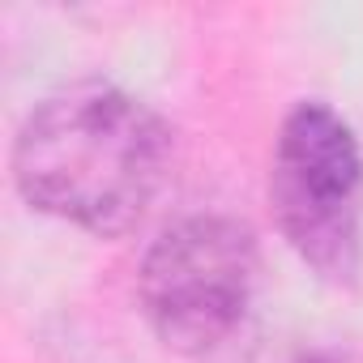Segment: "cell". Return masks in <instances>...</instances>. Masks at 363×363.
Listing matches in <instances>:
<instances>
[{"instance_id": "cell-1", "label": "cell", "mask_w": 363, "mask_h": 363, "mask_svg": "<svg viewBox=\"0 0 363 363\" xmlns=\"http://www.w3.org/2000/svg\"><path fill=\"white\" fill-rule=\"evenodd\" d=\"M167 171V124L107 82L48 94L13 141V179L26 206L103 240L145 218Z\"/></svg>"}, {"instance_id": "cell-4", "label": "cell", "mask_w": 363, "mask_h": 363, "mask_svg": "<svg viewBox=\"0 0 363 363\" xmlns=\"http://www.w3.org/2000/svg\"><path fill=\"white\" fill-rule=\"evenodd\" d=\"M282 363H363L359 350H295Z\"/></svg>"}, {"instance_id": "cell-2", "label": "cell", "mask_w": 363, "mask_h": 363, "mask_svg": "<svg viewBox=\"0 0 363 363\" xmlns=\"http://www.w3.org/2000/svg\"><path fill=\"white\" fill-rule=\"evenodd\" d=\"M269 210L291 252L325 282L346 286L363 265V154L350 124L325 103H299L274 141Z\"/></svg>"}, {"instance_id": "cell-3", "label": "cell", "mask_w": 363, "mask_h": 363, "mask_svg": "<svg viewBox=\"0 0 363 363\" xmlns=\"http://www.w3.org/2000/svg\"><path fill=\"white\" fill-rule=\"evenodd\" d=\"M257 291V240L240 218L193 214L167 227L137 274L150 329L179 354H214L235 337Z\"/></svg>"}]
</instances>
